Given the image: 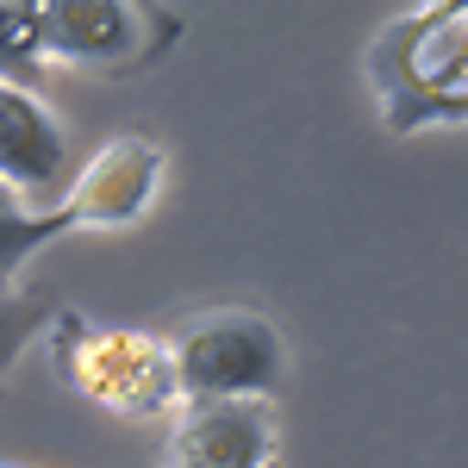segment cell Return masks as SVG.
I'll list each match as a JSON object with an SVG mask.
<instances>
[{"label":"cell","instance_id":"2","mask_svg":"<svg viewBox=\"0 0 468 468\" xmlns=\"http://www.w3.org/2000/svg\"><path fill=\"white\" fill-rule=\"evenodd\" d=\"M44 362L75 399L119 412V419H163L181 406L169 344L132 324L88 319L81 306H57L44 319Z\"/></svg>","mask_w":468,"mask_h":468},{"label":"cell","instance_id":"11","mask_svg":"<svg viewBox=\"0 0 468 468\" xmlns=\"http://www.w3.org/2000/svg\"><path fill=\"white\" fill-rule=\"evenodd\" d=\"M0 207H19V200H13V194H6V187H0Z\"/></svg>","mask_w":468,"mask_h":468},{"label":"cell","instance_id":"9","mask_svg":"<svg viewBox=\"0 0 468 468\" xmlns=\"http://www.w3.org/2000/svg\"><path fill=\"white\" fill-rule=\"evenodd\" d=\"M44 57H37V6H19V0H0V81L26 88L37 81Z\"/></svg>","mask_w":468,"mask_h":468},{"label":"cell","instance_id":"3","mask_svg":"<svg viewBox=\"0 0 468 468\" xmlns=\"http://www.w3.org/2000/svg\"><path fill=\"white\" fill-rule=\"evenodd\" d=\"M169 344L181 399H275L288 388V337L250 306L194 313Z\"/></svg>","mask_w":468,"mask_h":468},{"label":"cell","instance_id":"4","mask_svg":"<svg viewBox=\"0 0 468 468\" xmlns=\"http://www.w3.org/2000/svg\"><path fill=\"white\" fill-rule=\"evenodd\" d=\"M181 26L119 0H44L37 6V57L75 69H125L156 57Z\"/></svg>","mask_w":468,"mask_h":468},{"label":"cell","instance_id":"12","mask_svg":"<svg viewBox=\"0 0 468 468\" xmlns=\"http://www.w3.org/2000/svg\"><path fill=\"white\" fill-rule=\"evenodd\" d=\"M0 468H6V463H0Z\"/></svg>","mask_w":468,"mask_h":468},{"label":"cell","instance_id":"8","mask_svg":"<svg viewBox=\"0 0 468 468\" xmlns=\"http://www.w3.org/2000/svg\"><path fill=\"white\" fill-rule=\"evenodd\" d=\"M57 238H69L63 207H50V213H32V207H0V293L13 288V275H19L37 250H50Z\"/></svg>","mask_w":468,"mask_h":468},{"label":"cell","instance_id":"5","mask_svg":"<svg viewBox=\"0 0 468 468\" xmlns=\"http://www.w3.org/2000/svg\"><path fill=\"white\" fill-rule=\"evenodd\" d=\"M75 181V150L63 119L37 101L32 88H13L0 81V187L32 207V213H50Z\"/></svg>","mask_w":468,"mask_h":468},{"label":"cell","instance_id":"10","mask_svg":"<svg viewBox=\"0 0 468 468\" xmlns=\"http://www.w3.org/2000/svg\"><path fill=\"white\" fill-rule=\"evenodd\" d=\"M44 319H50V313H44V306H32L26 293H13V288L0 293V375L26 356V344L44 331Z\"/></svg>","mask_w":468,"mask_h":468},{"label":"cell","instance_id":"6","mask_svg":"<svg viewBox=\"0 0 468 468\" xmlns=\"http://www.w3.org/2000/svg\"><path fill=\"white\" fill-rule=\"evenodd\" d=\"M156 187H163V144L119 132L75 169L69 194L57 207L69 218V231H119V225H138L150 213Z\"/></svg>","mask_w":468,"mask_h":468},{"label":"cell","instance_id":"1","mask_svg":"<svg viewBox=\"0 0 468 468\" xmlns=\"http://www.w3.org/2000/svg\"><path fill=\"white\" fill-rule=\"evenodd\" d=\"M368 88L394 138L468 119V13L456 0L412 6L368 37Z\"/></svg>","mask_w":468,"mask_h":468},{"label":"cell","instance_id":"7","mask_svg":"<svg viewBox=\"0 0 468 468\" xmlns=\"http://www.w3.org/2000/svg\"><path fill=\"white\" fill-rule=\"evenodd\" d=\"M275 399H187L169 431V468H275Z\"/></svg>","mask_w":468,"mask_h":468}]
</instances>
